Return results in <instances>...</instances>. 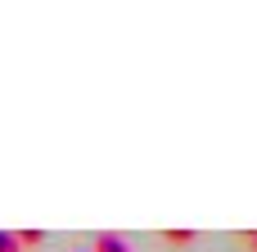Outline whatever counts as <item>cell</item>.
<instances>
[{
  "mask_svg": "<svg viewBox=\"0 0 257 252\" xmlns=\"http://www.w3.org/2000/svg\"><path fill=\"white\" fill-rule=\"evenodd\" d=\"M95 252H131V243H126L122 234H99V239H95Z\"/></svg>",
  "mask_w": 257,
  "mask_h": 252,
  "instance_id": "obj_1",
  "label": "cell"
},
{
  "mask_svg": "<svg viewBox=\"0 0 257 252\" xmlns=\"http://www.w3.org/2000/svg\"><path fill=\"white\" fill-rule=\"evenodd\" d=\"M41 230H18V248H41Z\"/></svg>",
  "mask_w": 257,
  "mask_h": 252,
  "instance_id": "obj_2",
  "label": "cell"
},
{
  "mask_svg": "<svg viewBox=\"0 0 257 252\" xmlns=\"http://www.w3.org/2000/svg\"><path fill=\"white\" fill-rule=\"evenodd\" d=\"M0 252H23V248H18V234H14V230H0Z\"/></svg>",
  "mask_w": 257,
  "mask_h": 252,
  "instance_id": "obj_4",
  "label": "cell"
},
{
  "mask_svg": "<svg viewBox=\"0 0 257 252\" xmlns=\"http://www.w3.org/2000/svg\"><path fill=\"white\" fill-rule=\"evenodd\" d=\"M163 239H167V243H176V248H185V243H194V230H167Z\"/></svg>",
  "mask_w": 257,
  "mask_h": 252,
  "instance_id": "obj_3",
  "label": "cell"
},
{
  "mask_svg": "<svg viewBox=\"0 0 257 252\" xmlns=\"http://www.w3.org/2000/svg\"><path fill=\"white\" fill-rule=\"evenodd\" d=\"M244 239H248V252H257V230H253V234H244Z\"/></svg>",
  "mask_w": 257,
  "mask_h": 252,
  "instance_id": "obj_5",
  "label": "cell"
}]
</instances>
